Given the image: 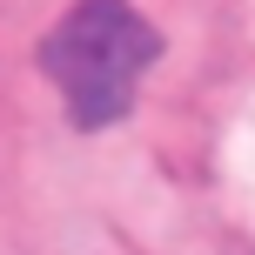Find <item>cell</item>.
Instances as JSON below:
<instances>
[{
	"label": "cell",
	"instance_id": "obj_1",
	"mask_svg": "<svg viewBox=\"0 0 255 255\" xmlns=\"http://www.w3.org/2000/svg\"><path fill=\"white\" fill-rule=\"evenodd\" d=\"M154 61H161V27L134 0H74L34 47V67L47 74L81 134H101L134 115V88Z\"/></svg>",
	"mask_w": 255,
	"mask_h": 255
}]
</instances>
